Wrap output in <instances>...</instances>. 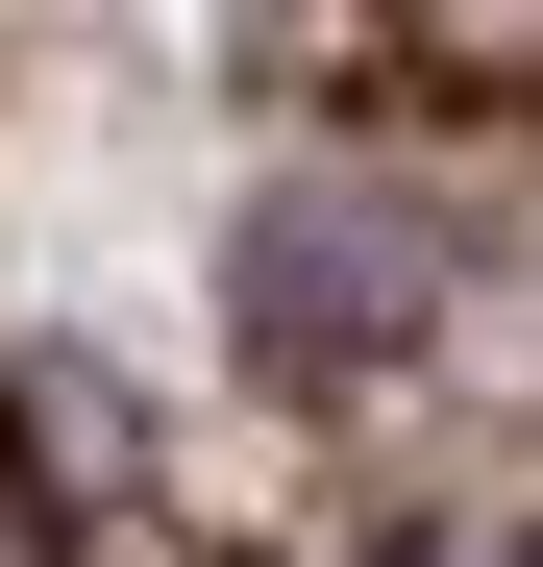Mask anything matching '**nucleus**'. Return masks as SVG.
<instances>
[{
  "mask_svg": "<svg viewBox=\"0 0 543 567\" xmlns=\"http://www.w3.org/2000/svg\"><path fill=\"white\" fill-rule=\"evenodd\" d=\"M223 321H247V370H396V346L444 321V247H420V198L297 173V198L223 247Z\"/></svg>",
  "mask_w": 543,
  "mask_h": 567,
  "instance_id": "obj_1",
  "label": "nucleus"
}]
</instances>
